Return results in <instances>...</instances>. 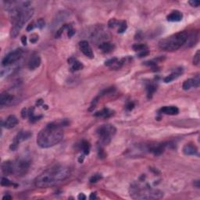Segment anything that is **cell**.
<instances>
[{
  "label": "cell",
  "mask_w": 200,
  "mask_h": 200,
  "mask_svg": "<svg viewBox=\"0 0 200 200\" xmlns=\"http://www.w3.org/2000/svg\"><path fill=\"white\" fill-rule=\"evenodd\" d=\"M114 91H115V88H113V87L108 88L107 89H105V90H103V91H101V92L99 93L98 97H102V96H103V95H107V94H110V93H112V92H113Z\"/></svg>",
  "instance_id": "27"
},
{
  "label": "cell",
  "mask_w": 200,
  "mask_h": 200,
  "mask_svg": "<svg viewBox=\"0 0 200 200\" xmlns=\"http://www.w3.org/2000/svg\"><path fill=\"white\" fill-rule=\"evenodd\" d=\"M81 148L85 155H88V154H89L90 148H91V145H90V144L88 141H85V140H84V141H81Z\"/></svg>",
  "instance_id": "25"
},
{
  "label": "cell",
  "mask_w": 200,
  "mask_h": 200,
  "mask_svg": "<svg viewBox=\"0 0 200 200\" xmlns=\"http://www.w3.org/2000/svg\"><path fill=\"white\" fill-rule=\"evenodd\" d=\"M69 27H70V25H68V24H64V25H63V26L61 27V28L56 31V38H60V37L61 36V35L63 34V32L64 30L67 29V28H68Z\"/></svg>",
  "instance_id": "31"
},
{
  "label": "cell",
  "mask_w": 200,
  "mask_h": 200,
  "mask_svg": "<svg viewBox=\"0 0 200 200\" xmlns=\"http://www.w3.org/2000/svg\"><path fill=\"white\" fill-rule=\"evenodd\" d=\"M200 62V51L198 50L195 53V55L194 56V59H193V64L195 66H198Z\"/></svg>",
  "instance_id": "32"
},
{
  "label": "cell",
  "mask_w": 200,
  "mask_h": 200,
  "mask_svg": "<svg viewBox=\"0 0 200 200\" xmlns=\"http://www.w3.org/2000/svg\"><path fill=\"white\" fill-rule=\"evenodd\" d=\"M35 27H36V25H35V23H31V24H30L29 25H28V27H27V31H31L32 30H34V28H35Z\"/></svg>",
  "instance_id": "37"
},
{
  "label": "cell",
  "mask_w": 200,
  "mask_h": 200,
  "mask_svg": "<svg viewBox=\"0 0 200 200\" xmlns=\"http://www.w3.org/2000/svg\"><path fill=\"white\" fill-rule=\"evenodd\" d=\"M134 106H135V104H134V102H128V104H127L126 109L128 110V111H131V110H132L133 109H134Z\"/></svg>",
  "instance_id": "38"
},
{
  "label": "cell",
  "mask_w": 200,
  "mask_h": 200,
  "mask_svg": "<svg viewBox=\"0 0 200 200\" xmlns=\"http://www.w3.org/2000/svg\"><path fill=\"white\" fill-rule=\"evenodd\" d=\"M127 28H128V26H127V23L125 21L121 22L119 24V28H118V33H124L126 31Z\"/></svg>",
  "instance_id": "30"
},
{
  "label": "cell",
  "mask_w": 200,
  "mask_h": 200,
  "mask_svg": "<svg viewBox=\"0 0 200 200\" xmlns=\"http://www.w3.org/2000/svg\"><path fill=\"white\" fill-rule=\"evenodd\" d=\"M98 48L102 50V52H105V53H109V52H111L112 51H113V49L115 48V45L113 43H110V42H102L99 45Z\"/></svg>",
  "instance_id": "20"
},
{
  "label": "cell",
  "mask_w": 200,
  "mask_h": 200,
  "mask_svg": "<svg viewBox=\"0 0 200 200\" xmlns=\"http://www.w3.org/2000/svg\"><path fill=\"white\" fill-rule=\"evenodd\" d=\"M70 169L63 165H55L44 171L35 180V186L40 188H49L58 185L68 178Z\"/></svg>",
  "instance_id": "1"
},
{
  "label": "cell",
  "mask_w": 200,
  "mask_h": 200,
  "mask_svg": "<svg viewBox=\"0 0 200 200\" xmlns=\"http://www.w3.org/2000/svg\"><path fill=\"white\" fill-rule=\"evenodd\" d=\"M68 63L71 64V71H78L83 68V64L79 61L76 60L74 58H70L68 60Z\"/></svg>",
  "instance_id": "21"
},
{
  "label": "cell",
  "mask_w": 200,
  "mask_h": 200,
  "mask_svg": "<svg viewBox=\"0 0 200 200\" xmlns=\"http://www.w3.org/2000/svg\"><path fill=\"white\" fill-rule=\"evenodd\" d=\"M95 198H97V197H96V194H95V193H91V195H90V196H89V199L93 200V199H95Z\"/></svg>",
  "instance_id": "44"
},
{
  "label": "cell",
  "mask_w": 200,
  "mask_h": 200,
  "mask_svg": "<svg viewBox=\"0 0 200 200\" xmlns=\"http://www.w3.org/2000/svg\"><path fill=\"white\" fill-rule=\"evenodd\" d=\"M41 64V58L38 54H33L28 61V67L30 70H35Z\"/></svg>",
  "instance_id": "14"
},
{
  "label": "cell",
  "mask_w": 200,
  "mask_h": 200,
  "mask_svg": "<svg viewBox=\"0 0 200 200\" xmlns=\"http://www.w3.org/2000/svg\"><path fill=\"white\" fill-rule=\"evenodd\" d=\"M42 103H43V101H42V99H39V100H38V101H37V105H38V106L41 105Z\"/></svg>",
  "instance_id": "47"
},
{
  "label": "cell",
  "mask_w": 200,
  "mask_h": 200,
  "mask_svg": "<svg viewBox=\"0 0 200 200\" xmlns=\"http://www.w3.org/2000/svg\"><path fill=\"white\" fill-rule=\"evenodd\" d=\"M188 3L191 6L193 7H198L199 6L200 2L199 1H195V0H191V1H189Z\"/></svg>",
  "instance_id": "35"
},
{
  "label": "cell",
  "mask_w": 200,
  "mask_h": 200,
  "mask_svg": "<svg viewBox=\"0 0 200 200\" xmlns=\"http://www.w3.org/2000/svg\"><path fill=\"white\" fill-rule=\"evenodd\" d=\"M157 86L153 84V83H149L148 85H146V90H147V96L148 98H151L152 97V95L155 93V91H156Z\"/></svg>",
  "instance_id": "24"
},
{
  "label": "cell",
  "mask_w": 200,
  "mask_h": 200,
  "mask_svg": "<svg viewBox=\"0 0 200 200\" xmlns=\"http://www.w3.org/2000/svg\"><path fill=\"white\" fill-rule=\"evenodd\" d=\"M45 21H44L43 19H41V18H40L39 20H38L36 22V24H35V25H36L37 28H38L39 29H42V28L45 27Z\"/></svg>",
  "instance_id": "34"
},
{
  "label": "cell",
  "mask_w": 200,
  "mask_h": 200,
  "mask_svg": "<svg viewBox=\"0 0 200 200\" xmlns=\"http://www.w3.org/2000/svg\"><path fill=\"white\" fill-rule=\"evenodd\" d=\"M78 198L79 200H85V199H86V196H85V194L80 193L79 195H78Z\"/></svg>",
  "instance_id": "42"
},
{
  "label": "cell",
  "mask_w": 200,
  "mask_h": 200,
  "mask_svg": "<svg viewBox=\"0 0 200 200\" xmlns=\"http://www.w3.org/2000/svg\"><path fill=\"white\" fill-rule=\"evenodd\" d=\"M14 100H15V97L13 95L6 92H3L0 95V106L2 107L10 106L13 104Z\"/></svg>",
  "instance_id": "13"
},
{
  "label": "cell",
  "mask_w": 200,
  "mask_h": 200,
  "mask_svg": "<svg viewBox=\"0 0 200 200\" xmlns=\"http://www.w3.org/2000/svg\"><path fill=\"white\" fill-rule=\"evenodd\" d=\"M132 48L135 51L140 52L145 51V50H148V47H147V45H145V44H135V45L132 46Z\"/></svg>",
  "instance_id": "26"
},
{
  "label": "cell",
  "mask_w": 200,
  "mask_h": 200,
  "mask_svg": "<svg viewBox=\"0 0 200 200\" xmlns=\"http://www.w3.org/2000/svg\"><path fill=\"white\" fill-rule=\"evenodd\" d=\"M101 178H102L101 174H95V175H93V176H92L91 178H90V182H91V183H96L97 181H99Z\"/></svg>",
  "instance_id": "33"
},
{
  "label": "cell",
  "mask_w": 200,
  "mask_h": 200,
  "mask_svg": "<svg viewBox=\"0 0 200 200\" xmlns=\"http://www.w3.org/2000/svg\"><path fill=\"white\" fill-rule=\"evenodd\" d=\"M130 195L134 199H160L163 197V192L160 190L152 189L148 186L132 185L130 188Z\"/></svg>",
  "instance_id": "4"
},
{
  "label": "cell",
  "mask_w": 200,
  "mask_h": 200,
  "mask_svg": "<svg viewBox=\"0 0 200 200\" xmlns=\"http://www.w3.org/2000/svg\"><path fill=\"white\" fill-rule=\"evenodd\" d=\"M188 35V34L186 31H180L160 40L159 42V47L164 51H176L185 44Z\"/></svg>",
  "instance_id": "5"
},
{
  "label": "cell",
  "mask_w": 200,
  "mask_h": 200,
  "mask_svg": "<svg viewBox=\"0 0 200 200\" xmlns=\"http://www.w3.org/2000/svg\"><path fill=\"white\" fill-rule=\"evenodd\" d=\"M67 123H50L38 133L37 136V144L42 148H48L60 142L63 138L62 127Z\"/></svg>",
  "instance_id": "2"
},
{
  "label": "cell",
  "mask_w": 200,
  "mask_h": 200,
  "mask_svg": "<svg viewBox=\"0 0 200 200\" xmlns=\"http://www.w3.org/2000/svg\"><path fill=\"white\" fill-rule=\"evenodd\" d=\"M21 41H22V43L24 44V45H27V37L26 36H23L21 38Z\"/></svg>",
  "instance_id": "43"
},
{
  "label": "cell",
  "mask_w": 200,
  "mask_h": 200,
  "mask_svg": "<svg viewBox=\"0 0 200 200\" xmlns=\"http://www.w3.org/2000/svg\"><path fill=\"white\" fill-rule=\"evenodd\" d=\"M30 168V161L25 158H20L13 161H5L2 164V171L5 175L24 176Z\"/></svg>",
  "instance_id": "3"
},
{
  "label": "cell",
  "mask_w": 200,
  "mask_h": 200,
  "mask_svg": "<svg viewBox=\"0 0 200 200\" xmlns=\"http://www.w3.org/2000/svg\"><path fill=\"white\" fill-rule=\"evenodd\" d=\"M149 54V52H148V50H145V51H143V52H141L139 54H138V56L139 57H144L146 56Z\"/></svg>",
  "instance_id": "40"
},
{
  "label": "cell",
  "mask_w": 200,
  "mask_h": 200,
  "mask_svg": "<svg viewBox=\"0 0 200 200\" xmlns=\"http://www.w3.org/2000/svg\"><path fill=\"white\" fill-rule=\"evenodd\" d=\"M166 145H167V144L165 143L153 144V145H149L148 150H149V152H152L153 155L160 156L161 154L163 153L164 150H165L166 148Z\"/></svg>",
  "instance_id": "12"
},
{
  "label": "cell",
  "mask_w": 200,
  "mask_h": 200,
  "mask_svg": "<svg viewBox=\"0 0 200 200\" xmlns=\"http://www.w3.org/2000/svg\"><path fill=\"white\" fill-rule=\"evenodd\" d=\"M74 34H75V31L73 29L72 27L70 26V28H68V34H67L68 37H69V38H71V37H72Z\"/></svg>",
  "instance_id": "36"
},
{
  "label": "cell",
  "mask_w": 200,
  "mask_h": 200,
  "mask_svg": "<svg viewBox=\"0 0 200 200\" xmlns=\"http://www.w3.org/2000/svg\"><path fill=\"white\" fill-rule=\"evenodd\" d=\"M38 40V35H37L36 34H34L33 35H31V43H35V42H36Z\"/></svg>",
  "instance_id": "39"
},
{
  "label": "cell",
  "mask_w": 200,
  "mask_h": 200,
  "mask_svg": "<svg viewBox=\"0 0 200 200\" xmlns=\"http://www.w3.org/2000/svg\"><path fill=\"white\" fill-rule=\"evenodd\" d=\"M198 33L196 32H194L192 33V34H191V35H188V38H187L186 40V42L188 43V47H191L193 46V45H195V43H196L197 41H198ZM185 42V43H186Z\"/></svg>",
  "instance_id": "23"
},
{
  "label": "cell",
  "mask_w": 200,
  "mask_h": 200,
  "mask_svg": "<svg viewBox=\"0 0 200 200\" xmlns=\"http://www.w3.org/2000/svg\"><path fill=\"white\" fill-rule=\"evenodd\" d=\"M80 49H81V52H83V54L85 56H86L88 58H91L92 59L94 57V53L93 51L91 49V46H90L89 43H88L87 41H81L79 43Z\"/></svg>",
  "instance_id": "11"
},
{
  "label": "cell",
  "mask_w": 200,
  "mask_h": 200,
  "mask_svg": "<svg viewBox=\"0 0 200 200\" xmlns=\"http://www.w3.org/2000/svg\"><path fill=\"white\" fill-rule=\"evenodd\" d=\"M2 199L3 200H10V199H12V196H10V195H5V196H3L2 197Z\"/></svg>",
  "instance_id": "45"
},
{
  "label": "cell",
  "mask_w": 200,
  "mask_h": 200,
  "mask_svg": "<svg viewBox=\"0 0 200 200\" xmlns=\"http://www.w3.org/2000/svg\"><path fill=\"white\" fill-rule=\"evenodd\" d=\"M113 114V111L108 109V108H104V109H102V110L95 113V117H99L108 118V117H110Z\"/></svg>",
  "instance_id": "22"
},
{
  "label": "cell",
  "mask_w": 200,
  "mask_h": 200,
  "mask_svg": "<svg viewBox=\"0 0 200 200\" xmlns=\"http://www.w3.org/2000/svg\"><path fill=\"white\" fill-rule=\"evenodd\" d=\"M183 152L186 156H195L198 155V148L196 145L192 143L186 144L185 146L183 147Z\"/></svg>",
  "instance_id": "15"
},
{
  "label": "cell",
  "mask_w": 200,
  "mask_h": 200,
  "mask_svg": "<svg viewBox=\"0 0 200 200\" xmlns=\"http://www.w3.org/2000/svg\"><path fill=\"white\" fill-rule=\"evenodd\" d=\"M194 185H195L196 188H199V181H195V184H194Z\"/></svg>",
  "instance_id": "46"
},
{
  "label": "cell",
  "mask_w": 200,
  "mask_h": 200,
  "mask_svg": "<svg viewBox=\"0 0 200 200\" xmlns=\"http://www.w3.org/2000/svg\"><path fill=\"white\" fill-rule=\"evenodd\" d=\"M117 129L111 124H103L98 127L96 132L100 138L101 143L103 145H107L111 141V139L116 134Z\"/></svg>",
  "instance_id": "7"
},
{
  "label": "cell",
  "mask_w": 200,
  "mask_h": 200,
  "mask_svg": "<svg viewBox=\"0 0 200 200\" xmlns=\"http://www.w3.org/2000/svg\"><path fill=\"white\" fill-rule=\"evenodd\" d=\"M183 14L178 10L173 11L171 14L167 16V21L171 22H179L182 20Z\"/></svg>",
  "instance_id": "18"
},
{
  "label": "cell",
  "mask_w": 200,
  "mask_h": 200,
  "mask_svg": "<svg viewBox=\"0 0 200 200\" xmlns=\"http://www.w3.org/2000/svg\"><path fill=\"white\" fill-rule=\"evenodd\" d=\"M31 135H32V134L28 131H21L20 132H18L17 135H16L15 138H14L12 144L10 146V149L12 151L17 149L21 142L25 141V140H28Z\"/></svg>",
  "instance_id": "9"
},
{
  "label": "cell",
  "mask_w": 200,
  "mask_h": 200,
  "mask_svg": "<svg viewBox=\"0 0 200 200\" xmlns=\"http://www.w3.org/2000/svg\"><path fill=\"white\" fill-rule=\"evenodd\" d=\"M17 124H18L17 118L14 115H10L6 118L5 122L2 124V125H3L6 128H7V129H11V128H13L14 127H16V125H17Z\"/></svg>",
  "instance_id": "16"
},
{
  "label": "cell",
  "mask_w": 200,
  "mask_h": 200,
  "mask_svg": "<svg viewBox=\"0 0 200 200\" xmlns=\"http://www.w3.org/2000/svg\"><path fill=\"white\" fill-rule=\"evenodd\" d=\"M160 113L167 115H177L179 113V110L176 106H163L160 110Z\"/></svg>",
  "instance_id": "17"
},
{
  "label": "cell",
  "mask_w": 200,
  "mask_h": 200,
  "mask_svg": "<svg viewBox=\"0 0 200 200\" xmlns=\"http://www.w3.org/2000/svg\"><path fill=\"white\" fill-rule=\"evenodd\" d=\"M21 116L23 118H25L27 116H28V110L27 109H23L22 112H21Z\"/></svg>",
  "instance_id": "41"
},
{
  "label": "cell",
  "mask_w": 200,
  "mask_h": 200,
  "mask_svg": "<svg viewBox=\"0 0 200 200\" xmlns=\"http://www.w3.org/2000/svg\"><path fill=\"white\" fill-rule=\"evenodd\" d=\"M34 15V10L31 8H25L17 13L12 15L13 27L11 28V36L16 38L19 35L20 31L24 25L31 19Z\"/></svg>",
  "instance_id": "6"
},
{
  "label": "cell",
  "mask_w": 200,
  "mask_h": 200,
  "mask_svg": "<svg viewBox=\"0 0 200 200\" xmlns=\"http://www.w3.org/2000/svg\"><path fill=\"white\" fill-rule=\"evenodd\" d=\"M182 73H183L182 68H178V69L175 70L174 72L171 73L169 76L166 77V78H164V81H165L166 83L171 82V81H173L174 80L177 79V78H178V77H179L180 75L182 74Z\"/></svg>",
  "instance_id": "19"
},
{
  "label": "cell",
  "mask_w": 200,
  "mask_h": 200,
  "mask_svg": "<svg viewBox=\"0 0 200 200\" xmlns=\"http://www.w3.org/2000/svg\"><path fill=\"white\" fill-rule=\"evenodd\" d=\"M200 84V78L198 75H196L194 78L186 80L183 83L182 88L184 90H189L191 88H198Z\"/></svg>",
  "instance_id": "10"
},
{
  "label": "cell",
  "mask_w": 200,
  "mask_h": 200,
  "mask_svg": "<svg viewBox=\"0 0 200 200\" xmlns=\"http://www.w3.org/2000/svg\"><path fill=\"white\" fill-rule=\"evenodd\" d=\"M118 61L119 60H118L117 58H113V59L107 60L106 62L105 65L107 66V67H113V65H116V67H117V65L118 63Z\"/></svg>",
  "instance_id": "28"
},
{
  "label": "cell",
  "mask_w": 200,
  "mask_h": 200,
  "mask_svg": "<svg viewBox=\"0 0 200 200\" xmlns=\"http://www.w3.org/2000/svg\"><path fill=\"white\" fill-rule=\"evenodd\" d=\"M1 185H2V186L6 187V186H13V185H14V184L11 182L8 178H2V180H1Z\"/></svg>",
  "instance_id": "29"
},
{
  "label": "cell",
  "mask_w": 200,
  "mask_h": 200,
  "mask_svg": "<svg viewBox=\"0 0 200 200\" xmlns=\"http://www.w3.org/2000/svg\"><path fill=\"white\" fill-rule=\"evenodd\" d=\"M23 55V51L21 48H18L16 49L13 52H10L7 54L5 57L3 58L2 61V65L3 67H8V66L11 65V64L14 63L17 61L19 60L21 58Z\"/></svg>",
  "instance_id": "8"
}]
</instances>
